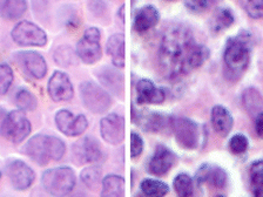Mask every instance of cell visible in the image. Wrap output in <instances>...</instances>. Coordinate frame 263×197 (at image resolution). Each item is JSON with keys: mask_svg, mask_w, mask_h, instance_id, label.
Masks as SVG:
<instances>
[{"mask_svg": "<svg viewBox=\"0 0 263 197\" xmlns=\"http://www.w3.org/2000/svg\"><path fill=\"white\" fill-rule=\"evenodd\" d=\"M209 49L197 43L193 32L183 25H173L163 33L159 47V63L168 79L175 80L201 67Z\"/></svg>", "mask_w": 263, "mask_h": 197, "instance_id": "6da1fadb", "label": "cell"}, {"mask_svg": "<svg viewBox=\"0 0 263 197\" xmlns=\"http://www.w3.org/2000/svg\"><path fill=\"white\" fill-rule=\"evenodd\" d=\"M252 35L248 32L228 39L224 47V71L230 79L236 80L243 74L250 64L252 55Z\"/></svg>", "mask_w": 263, "mask_h": 197, "instance_id": "7a4b0ae2", "label": "cell"}, {"mask_svg": "<svg viewBox=\"0 0 263 197\" xmlns=\"http://www.w3.org/2000/svg\"><path fill=\"white\" fill-rule=\"evenodd\" d=\"M45 190L52 196H66L76 188L77 178L72 168L57 167L46 170L41 176Z\"/></svg>", "mask_w": 263, "mask_h": 197, "instance_id": "3957f363", "label": "cell"}, {"mask_svg": "<svg viewBox=\"0 0 263 197\" xmlns=\"http://www.w3.org/2000/svg\"><path fill=\"white\" fill-rule=\"evenodd\" d=\"M31 131L32 125L30 120L26 117L24 110L19 108L7 113L3 123L0 125L2 136L15 145L22 143L25 139H27Z\"/></svg>", "mask_w": 263, "mask_h": 197, "instance_id": "277c9868", "label": "cell"}, {"mask_svg": "<svg viewBox=\"0 0 263 197\" xmlns=\"http://www.w3.org/2000/svg\"><path fill=\"white\" fill-rule=\"evenodd\" d=\"M80 97L84 106L94 114H102L112 106V96L100 85L93 81H85L79 88Z\"/></svg>", "mask_w": 263, "mask_h": 197, "instance_id": "5b68a950", "label": "cell"}, {"mask_svg": "<svg viewBox=\"0 0 263 197\" xmlns=\"http://www.w3.org/2000/svg\"><path fill=\"white\" fill-rule=\"evenodd\" d=\"M11 38L23 47H44L48 41L46 32L28 20H23L15 25L11 32Z\"/></svg>", "mask_w": 263, "mask_h": 197, "instance_id": "8992f818", "label": "cell"}, {"mask_svg": "<svg viewBox=\"0 0 263 197\" xmlns=\"http://www.w3.org/2000/svg\"><path fill=\"white\" fill-rule=\"evenodd\" d=\"M101 33L97 27H89L84 32L77 45L76 53L82 63L86 65L97 64L102 56L100 45Z\"/></svg>", "mask_w": 263, "mask_h": 197, "instance_id": "52a82bcc", "label": "cell"}, {"mask_svg": "<svg viewBox=\"0 0 263 197\" xmlns=\"http://www.w3.org/2000/svg\"><path fill=\"white\" fill-rule=\"evenodd\" d=\"M170 126L176 142L184 149H195L200 143V129L195 121L188 117H172Z\"/></svg>", "mask_w": 263, "mask_h": 197, "instance_id": "ba28073f", "label": "cell"}, {"mask_svg": "<svg viewBox=\"0 0 263 197\" xmlns=\"http://www.w3.org/2000/svg\"><path fill=\"white\" fill-rule=\"evenodd\" d=\"M14 61L24 74L34 80H41L47 74L45 57L34 51H20L14 54Z\"/></svg>", "mask_w": 263, "mask_h": 197, "instance_id": "9c48e42d", "label": "cell"}, {"mask_svg": "<svg viewBox=\"0 0 263 197\" xmlns=\"http://www.w3.org/2000/svg\"><path fill=\"white\" fill-rule=\"evenodd\" d=\"M72 151L74 161L79 164H97L105 160V153L101 149L100 143L90 136L82 137L77 143H74Z\"/></svg>", "mask_w": 263, "mask_h": 197, "instance_id": "30bf717a", "label": "cell"}, {"mask_svg": "<svg viewBox=\"0 0 263 197\" xmlns=\"http://www.w3.org/2000/svg\"><path fill=\"white\" fill-rule=\"evenodd\" d=\"M54 122L61 133L66 136H80L88 128V120L84 114L74 115L68 109H60L55 114Z\"/></svg>", "mask_w": 263, "mask_h": 197, "instance_id": "8fae6325", "label": "cell"}, {"mask_svg": "<svg viewBox=\"0 0 263 197\" xmlns=\"http://www.w3.org/2000/svg\"><path fill=\"white\" fill-rule=\"evenodd\" d=\"M5 170L15 190H27L35 180L34 170L22 160H12L6 164Z\"/></svg>", "mask_w": 263, "mask_h": 197, "instance_id": "7c38bea8", "label": "cell"}, {"mask_svg": "<svg viewBox=\"0 0 263 197\" xmlns=\"http://www.w3.org/2000/svg\"><path fill=\"white\" fill-rule=\"evenodd\" d=\"M47 92L54 102L71 101L74 95L73 84L65 72L55 71L48 80Z\"/></svg>", "mask_w": 263, "mask_h": 197, "instance_id": "4fadbf2b", "label": "cell"}, {"mask_svg": "<svg viewBox=\"0 0 263 197\" xmlns=\"http://www.w3.org/2000/svg\"><path fill=\"white\" fill-rule=\"evenodd\" d=\"M101 137L112 146L122 143L125 139V120L117 113L108 114L100 121Z\"/></svg>", "mask_w": 263, "mask_h": 197, "instance_id": "5bb4252c", "label": "cell"}, {"mask_svg": "<svg viewBox=\"0 0 263 197\" xmlns=\"http://www.w3.org/2000/svg\"><path fill=\"white\" fill-rule=\"evenodd\" d=\"M132 120L147 133H159L170 125V120L164 115L149 110H139L135 107H132Z\"/></svg>", "mask_w": 263, "mask_h": 197, "instance_id": "9a60e30c", "label": "cell"}, {"mask_svg": "<svg viewBox=\"0 0 263 197\" xmlns=\"http://www.w3.org/2000/svg\"><path fill=\"white\" fill-rule=\"evenodd\" d=\"M176 162V155L163 145L156 146L153 156L148 162V171L152 175L163 176L170 171Z\"/></svg>", "mask_w": 263, "mask_h": 197, "instance_id": "2e32d148", "label": "cell"}, {"mask_svg": "<svg viewBox=\"0 0 263 197\" xmlns=\"http://www.w3.org/2000/svg\"><path fill=\"white\" fill-rule=\"evenodd\" d=\"M25 153L33 162L44 167L51 161L48 149V135L38 134L32 136L25 146Z\"/></svg>", "mask_w": 263, "mask_h": 197, "instance_id": "e0dca14e", "label": "cell"}, {"mask_svg": "<svg viewBox=\"0 0 263 197\" xmlns=\"http://www.w3.org/2000/svg\"><path fill=\"white\" fill-rule=\"evenodd\" d=\"M166 90L156 87L153 81L140 79L137 84L138 105H160L166 100Z\"/></svg>", "mask_w": 263, "mask_h": 197, "instance_id": "ac0fdd59", "label": "cell"}, {"mask_svg": "<svg viewBox=\"0 0 263 197\" xmlns=\"http://www.w3.org/2000/svg\"><path fill=\"white\" fill-rule=\"evenodd\" d=\"M97 76L100 84L107 92L112 93L117 97L123 96V89H125V81H123L122 73L119 71L118 67H102L99 69Z\"/></svg>", "mask_w": 263, "mask_h": 197, "instance_id": "d6986e66", "label": "cell"}, {"mask_svg": "<svg viewBox=\"0 0 263 197\" xmlns=\"http://www.w3.org/2000/svg\"><path fill=\"white\" fill-rule=\"evenodd\" d=\"M196 182L200 184L208 183L209 186L216 189H223L227 186V172L221 167L212 166V164H202L196 171L195 175Z\"/></svg>", "mask_w": 263, "mask_h": 197, "instance_id": "ffe728a7", "label": "cell"}, {"mask_svg": "<svg viewBox=\"0 0 263 197\" xmlns=\"http://www.w3.org/2000/svg\"><path fill=\"white\" fill-rule=\"evenodd\" d=\"M234 125V120L232 114L226 107L221 105H216L212 109V126L215 133L220 136H228L232 131Z\"/></svg>", "mask_w": 263, "mask_h": 197, "instance_id": "44dd1931", "label": "cell"}, {"mask_svg": "<svg viewBox=\"0 0 263 197\" xmlns=\"http://www.w3.org/2000/svg\"><path fill=\"white\" fill-rule=\"evenodd\" d=\"M160 20V13L153 5H146L140 8L134 16V30L139 33L149 31L156 26Z\"/></svg>", "mask_w": 263, "mask_h": 197, "instance_id": "7402d4cb", "label": "cell"}, {"mask_svg": "<svg viewBox=\"0 0 263 197\" xmlns=\"http://www.w3.org/2000/svg\"><path fill=\"white\" fill-rule=\"evenodd\" d=\"M106 51L115 67H125V36L123 34L117 33V34L110 35L107 41Z\"/></svg>", "mask_w": 263, "mask_h": 197, "instance_id": "603a6c76", "label": "cell"}, {"mask_svg": "<svg viewBox=\"0 0 263 197\" xmlns=\"http://www.w3.org/2000/svg\"><path fill=\"white\" fill-rule=\"evenodd\" d=\"M242 105L250 116H256L263 112V96L256 88L249 87L242 93Z\"/></svg>", "mask_w": 263, "mask_h": 197, "instance_id": "cb8c5ba5", "label": "cell"}, {"mask_svg": "<svg viewBox=\"0 0 263 197\" xmlns=\"http://www.w3.org/2000/svg\"><path fill=\"white\" fill-rule=\"evenodd\" d=\"M101 196L120 197L125 195V180L121 176L109 174L102 180Z\"/></svg>", "mask_w": 263, "mask_h": 197, "instance_id": "d4e9b609", "label": "cell"}, {"mask_svg": "<svg viewBox=\"0 0 263 197\" xmlns=\"http://www.w3.org/2000/svg\"><path fill=\"white\" fill-rule=\"evenodd\" d=\"M27 8L26 0H6L0 8V16L5 20H18L26 13Z\"/></svg>", "mask_w": 263, "mask_h": 197, "instance_id": "484cf974", "label": "cell"}, {"mask_svg": "<svg viewBox=\"0 0 263 197\" xmlns=\"http://www.w3.org/2000/svg\"><path fill=\"white\" fill-rule=\"evenodd\" d=\"M235 22V18L229 8H219L214 13L211 20V30L214 33H219L224 30H227Z\"/></svg>", "mask_w": 263, "mask_h": 197, "instance_id": "4316f807", "label": "cell"}, {"mask_svg": "<svg viewBox=\"0 0 263 197\" xmlns=\"http://www.w3.org/2000/svg\"><path fill=\"white\" fill-rule=\"evenodd\" d=\"M142 194L148 197H162L170 192V187L162 181L154 179H145L140 183Z\"/></svg>", "mask_w": 263, "mask_h": 197, "instance_id": "83f0119b", "label": "cell"}, {"mask_svg": "<svg viewBox=\"0 0 263 197\" xmlns=\"http://www.w3.org/2000/svg\"><path fill=\"white\" fill-rule=\"evenodd\" d=\"M250 187L254 196L263 197V160L256 161L250 167Z\"/></svg>", "mask_w": 263, "mask_h": 197, "instance_id": "f1b7e54d", "label": "cell"}, {"mask_svg": "<svg viewBox=\"0 0 263 197\" xmlns=\"http://www.w3.org/2000/svg\"><path fill=\"white\" fill-rule=\"evenodd\" d=\"M15 105L24 112H33L38 107V98L26 88H20L15 94Z\"/></svg>", "mask_w": 263, "mask_h": 197, "instance_id": "f546056e", "label": "cell"}, {"mask_svg": "<svg viewBox=\"0 0 263 197\" xmlns=\"http://www.w3.org/2000/svg\"><path fill=\"white\" fill-rule=\"evenodd\" d=\"M173 187L176 194L182 197H188L194 194V182L193 179L188 174L181 172L176 175L174 181H173Z\"/></svg>", "mask_w": 263, "mask_h": 197, "instance_id": "4dcf8cb0", "label": "cell"}, {"mask_svg": "<svg viewBox=\"0 0 263 197\" xmlns=\"http://www.w3.org/2000/svg\"><path fill=\"white\" fill-rule=\"evenodd\" d=\"M101 178H102V170L100 167L97 166V164H93V166L85 168L80 174L81 182L84 183L88 189H90V190L97 189V187L100 184Z\"/></svg>", "mask_w": 263, "mask_h": 197, "instance_id": "1f68e13d", "label": "cell"}, {"mask_svg": "<svg viewBox=\"0 0 263 197\" xmlns=\"http://www.w3.org/2000/svg\"><path fill=\"white\" fill-rule=\"evenodd\" d=\"M48 149L51 161H60L65 156L66 145L61 139L48 135Z\"/></svg>", "mask_w": 263, "mask_h": 197, "instance_id": "d6a6232c", "label": "cell"}, {"mask_svg": "<svg viewBox=\"0 0 263 197\" xmlns=\"http://www.w3.org/2000/svg\"><path fill=\"white\" fill-rule=\"evenodd\" d=\"M14 80V74L10 65L0 64V95H5Z\"/></svg>", "mask_w": 263, "mask_h": 197, "instance_id": "836d02e7", "label": "cell"}, {"mask_svg": "<svg viewBox=\"0 0 263 197\" xmlns=\"http://www.w3.org/2000/svg\"><path fill=\"white\" fill-rule=\"evenodd\" d=\"M249 147V141L243 134H235L229 140V149L233 154H245Z\"/></svg>", "mask_w": 263, "mask_h": 197, "instance_id": "e575fe53", "label": "cell"}, {"mask_svg": "<svg viewBox=\"0 0 263 197\" xmlns=\"http://www.w3.org/2000/svg\"><path fill=\"white\" fill-rule=\"evenodd\" d=\"M242 3L250 18L263 19V0H242Z\"/></svg>", "mask_w": 263, "mask_h": 197, "instance_id": "d590c367", "label": "cell"}, {"mask_svg": "<svg viewBox=\"0 0 263 197\" xmlns=\"http://www.w3.org/2000/svg\"><path fill=\"white\" fill-rule=\"evenodd\" d=\"M54 60L61 66H68L72 64L73 51L69 47H59L54 53Z\"/></svg>", "mask_w": 263, "mask_h": 197, "instance_id": "8d00e7d4", "label": "cell"}, {"mask_svg": "<svg viewBox=\"0 0 263 197\" xmlns=\"http://www.w3.org/2000/svg\"><path fill=\"white\" fill-rule=\"evenodd\" d=\"M143 150V140L138 133L130 134V155L132 157H138Z\"/></svg>", "mask_w": 263, "mask_h": 197, "instance_id": "74e56055", "label": "cell"}, {"mask_svg": "<svg viewBox=\"0 0 263 197\" xmlns=\"http://www.w3.org/2000/svg\"><path fill=\"white\" fill-rule=\"evenodd\" d=\"M184 5L193 13H202L209 6V0H184Z\"/></svg>", "mask_w": 263, "mask_h": 197, "instance_id": "f35d334b", "label": "cell"}, {"mask_svg": "<svg viewBox=\"0 0 263 197\" xmlns=\"http://www.w3.org/2000/svg\"><path fill=\"white\" fill-rule=\"evenodd\" d=\"M255 130L258 137L263 140V112L255 116Z\"/></svg>", "mask_w": 263, "mask_h": 197, "instance_id": "ab89813d", "label": "cell"}, {"mask_svg": "<svg viewBox=\"0 0 263 197\" xmlns=\"http://www.w3.org/2000/svg\"><path fill=\"white\" fill-rule=\"evenodd\" d=\"M6 115H7V112H6V110L4 109L3 107H0V125H2V123H3L4 119H5Z\"/></svg>", "mask_w": 263, "mask_h": 197, "instance_id": "60d3db41", "label": "cell"}, {"mask_svg": "<svg viewBox=\"0 0 263 197\" xmlns=\"http://www.w3.org/2000/svg\"><path fill=\"white\" fill-rule=\"evenodd\" d=\"M5 2H6V0H0V8L3 7V5L5 4Z\"/></svg>", "mask_w": 263, "mask_h": 197, "instance_id": "b9f144b4", "label": "cell"}, {"mask_svg": "<svg viewBox=\"0 0 263 197\" xmlns=\"http://www.w3.org/2000/svg\"><path fill=\"white\" fill-rule=\"evenodd\" d=\"M0 179H2V172H0Z\"/></svg>", "mask_w": 263, "mask_h": 197, "instance_id": "7bdbcfd3", "label": "cell"}, {"mask_svg": "<svg viewBox=\"0 0 263 197\" xmlns=\"http://www.w3.org/2000/svg\"><path fill=\"white\" fill-rule=\"evenodd\" d=\"M132 3H135V0H132Z\"/></svg>", "mask_w": 263, "mask_h": 197, "instance_id": "ee69618b", "label": "cell"}]
</instances>
